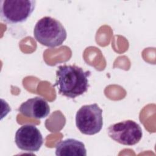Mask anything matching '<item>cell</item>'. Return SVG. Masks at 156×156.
Here are the masks:
<instances>
[{
	"label": "cell",
	"instance_id": "cell-1",
	"mask_svg": "<svg viewBox=\"0 0 156 156\" xmlns=\"http://www.w3.org/2000/svg\"><path fill=\"white\" fill-rule=\"evenodd\" d=\"M90 75V71H85L76 65H60L56 71V80L53 87H57L59 94L74 99L87 91Z\"/></svg>",
	"mask_w": 156,
	"mask_h": 156
},
{
	"label": "cell",
	"instance_id": "cell-2",
	"mask_svg": "<svg viewBox=\"0 0 156 156\" xmlns=\"http://www.w3.org/2000/svg\"><path fill=\"white\" fill-rule=\"evenodd\" d=\"M34 37L42 45L55 48L63 43L66 38L67 32L58 20L51 16H44L35 24Z\"/></svg>",
	"mask_w": 156,
	"mask_h": 156
},
{
	"label": "cell",
	"instance_id": "cell-3",
	"mask_svg": "<svg viewBox=\"0 0 156 156\" xmlns=\"http://www.w3.org/2000/svg\"><path fill=\"white\" fill-rule=\"evenodd\" d=\"M1 20L6 23L16 24L25 22L35 10L36 1L1 0L0 1Z\"/></svg>",
	"mask_w": 156,
	"mask_h": 156
},
{
	"label": "cell",
	"instance_id": "cell-4",
	"mask_svg": "<svg viewBox=\"0 0 156 156\" xmlns=\"http://www.w3.org/2000/svg\"><path fill=\"white\" fill-rule=\"evenodd\" d=\"M76 125L83 134L98 133L103 126L102 110L96 103L83 105L76 113Z\"/></svg>",
	"mask_w": 156,
	"mask_h": 156
},
{
	"label": "cell",
	"instance_id": "cell-5",
	"mask_svg": "<svg viewBox=\"0 0 156 156\" xmlns=\"http://www.w3.org/2000/svg\"><path fill=\"white\" fill-rule=\"evenodd\" d=\"M107 132L112 140L126 146L136 144L143 136L140 126L130 119L110 125L108 127Z\"/></svg>",
	"mask_w": 156,
	"mask_h": 156
},
{
	"label": "cell",
	"instance_id": "cell-6",
	"mask_svg": "<svg viewBox=\"0 0 156 156\" xmlns=\"http://www.w3.org/2000/svg\"><path fill=\"white\" fill-rule=\"evenodd\" d=\"M15 142L17 147L28 152H38L43 143L39 129L32 124H24L16 132Z\"/></svg>",
	"mask_w": 156,
	"mask_h": 156
},
{
	"label": "cell",
	"instance_id": "cell-7",
	"mask_svg": "<svg viewBox=\"0 0 156 156\" xmlns=\"http://www.w3.org/2000/svg\"><path fill=\"white\" fill-rule=\"evenodd\" d=\"M18 111L23 115L34 119H43L50 113V107L45 99L41 97H35L22 103Z\"/></svg>",
	"mask_w": 156,
	"mask_h": 156
},
{
	"label": "cell",
	"instance_id": "cell-8",
	"mask_svg": "<svg viewBox=\"0 0 156 156\" xmlns=\"http://www.w3.org/2000/svg\"><path fill=\"white\" fill-rule=\"evenodd\" d=\"M55 155L57 156H86L85 144L80 141L68 138L60 141L55 146Z\"/></svg>",
	"mask_w": 156,
	"mask_h": 156
}]
</instances>
